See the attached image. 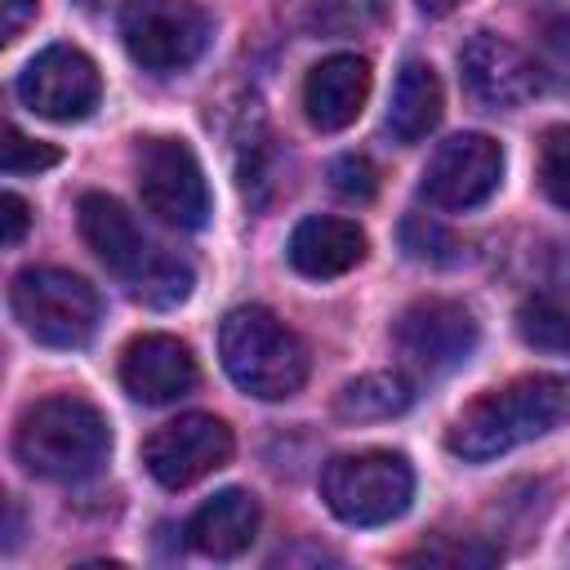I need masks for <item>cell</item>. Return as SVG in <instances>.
Here are the masks:
<instances>
[{
    "instance_id": "52a82bcc",
    "label": "cell",
    "mask_w": 570,
    "mask_h": 570,
    "mask_svg": "<svg viewBox=\"0 0 570 570\" xmlns=\"http://www.w3.org/2000/svg\"><path fill=\"white\" fill-rule=\"evenodd\" d=\"M134 178L142 209L165 227L196 232L209 223V187L196 151L183 138H138L134 147Z\"/></svg>"
},
{
    "instance_id": "ba28073f",
    "label": "cell",
    "mask_w": 570,
    "mask_h": 570,
    "mask_svg": "<svg viewBox=\"0 0 570 570\" xmlns=\"http://www.w3.org/2000/svg\"><path fill=\"white\" fill-rule=\"evenodd\" d=\"M120 40L147 71H183L209 45V18L196 0H125Z\"/></svg>"
},
{
    "instance_id": "9a60e30c",
    "label": "cell",
    "mask_w": 570,
    "mask_h": 570,
    "mask_svg": "<svg viewBox=\"0 0 570 570\" xmlns=\"http://www.w3.org/2000/svg\"><path fill=\"white\" fill-rule=\"evenodd\" d=\"M365 98H370V62L356 53L321 58L303 80V111L321 134L347 129L365 111Z\"/></svg>"
},
{
    "instance_id": "5bb4252c",
    "label": "cell",
    "mask_w": 570,
    "mask_h": 570,
    "mask_svg": "<svg viewBox=\"0 0 570 570\" xmlns=\"http://www.w3.org/2000/svg\"><path fill=\"white\" fill-rule=\"evenodd\" d=\"M120 383L142 405H169L196 387V356L174 334H138L120 356Z\"/></svg>"
},
{
    "instance_id": "30bf717a",
    "label": "cell",
    "mask_w": 570,
    "mask_h": 570,
    "mask_svg": "<svg viewBox=\"0 0 570 570\" xmlns=\"http://www.w3.org/2000/svg\"><path fill=\"white\" fill-rule=\"evenodd\" d=\"M401 356L419 374H450L476 352V316L454 298H419L396 316L392 330Z\"/></svg>"
},
{
    "instance_id": "5b68a950",
    "label": "cell",
    "mask_w": 570,
    "mask_h": 570,
    "mask_svg": "<svg viewBox=\"0 0 570 570\" xmlns=\"http://www.w3.org/2000/svg\"><path fill=\"white\" fill-rule=\"evenodd\" d=\"M321 499L343 525H387L414 499V468L392 450L338 454L321 472Z\"/></svg>"
},
{
    "instance_id": "d4e9b609",
    "label": "cell",
    "mask_w": 570,
    "mask_h": 570,
    "mask_svg": "<svg viewBox=\"0 0 570 570\" xmlns=\"http://www.w3.org/2000/svg\"><path fill=\"white\" fill-rule=\"evenodd\" d=\"M27 223H31L27 200H22L18 191H4V245H18L22 232H27Z\"/></svg>"
},
{
    "instance_id": "ac0fdd59",
    "label": "cell",
    "mask_w": 570,
    "mask_h": 570,
    "mask_svg": "<svg viewBox=\"0 0 570 570\" xmlns=\"http://www.w3.org/2000/svg\"><path fill=\"white\" fill-rule=\"evenodd\" d=\"M441 102H445V94H441L436 71L428 62L410 58L396 71V85H392V107H387V134H392V142L410 147L419 138H428L436 129V120H441Z\"/></svg>"
},
{
    "instance_id": "277c9868",
    "label": "cell",
    "mask_w": 570,
    "mask_h": 570,
    "mask_svg": "<svg viewBox=\"0 0 570 570\" xmlns=\"http://www.w3.org/2000/svg\"><path fill=\"white\" fill-rule=\"evenodd\" d=\"M218 356L227 379L258 401L294 396L307 383V365H312L303 338L267 307L227 312L218 325Z\"/></svg>"
},
{
    "instance_id": "9c48e42d",
    "label": "cell",
    "mask_w": 570,
    "mask_h": 570,
    "mask_svg": "<svg viewBox=\"0 0 570 570\" xmlns=\"http://www.w3.org/2000/svg\"><path fill=\"white\" fill-rule=\"evenodd\" d=\"M18 98L27 111H36L40 120H53V125H71V120H85L98 98H102V76L94 67L89 53L71 49V45H49L40 49L22 76H18Z\"/></svg>"
},
{
    "instance_id": "cb8c5ba5",
    "label": "cell",
    "mask_w": 570,
    "mask_h": 570,
    "mask_svg": "<svg viewBox=\"0 0 570 570\" xmlns=\"http://www.w3.org/2000/svg\"><path fill=\"white\" fill-rule=\"evenodd\" d=\"M405 561H423V566H490V561H499V548H481V543H423Z\"/></svg>"
},
{
    "instance_id": "ffe728a7",
    "label": "cell",
    "mask_w": 570,
    "mask_h": 570,
    "mask_svg": "<svg viewBox=\"0 0 570 570\" xmlns=\"http://www.w3.org/2000/svg\"><path fill=\"white\" fill-rule=\"evenodd\" d=\"M517 334L543 352H570V289H539L517 307Z\"/></svg>"
},
{
    "instance_id": "7402d4cb",
    "label": "cell",
    "mask_w": 570,
    "mask_h": 570,
    "mask_svg": "<svg viewBox=\"0 0 570 570\" xmlns=\"http://www.w3.org/2000/svg\"><path fill=\"white\" fill-rule=\"evenodd\" d=\"M4 174H40L49 165H58V147L27 138L18 125H4V156H0Z\"/></svg>"
},
{
    "instance_id": "484cf974",
    "label": "cell",
    "mask_w": 570,
    "mask_h": 570,
    "mask_svg": "<svg viewBox=\"0 0 570 570\" xmlns=\"http://www.w3.org/2000/svg\"><path fill=\"white\" fill-rule=\"evenodd\" d=\"M31 18H36V0H4V45H13Z\"/></svg>"
},
{
    "instance_id": "3957f363",
    "label": "cell",
    "mask_w": 570,
    "mask_h": 570,
    "mask_svg": "<svg viewBox=\"0 0 570 570\" xmlns=\"http://www.w3.org/2000/svg\"><path fill=\"white\" fill-rule=\"evenodd\" d=\"M561 410H566V387L548 374H530V379H517L508 387L476 396L450 423L445 445L468 463H485V459H499V454L543 436L561 419Z\"/></svg>"
},
{
    "instance_id": "8992f818",
    "label": "cell",
    "mask_w": 570,
    "mask_h": 570,
    "mask_svg": "<svg viewBox=\"0 0 570 570\" xmlns=\"http://www.w3.org/2000/svg\"><path fill=\"white\" fill-rule=\"evenodd\" d=\"M18 325L45 347H80L98 330V294L67 267H22L9 285Z\"/></svg>"
},
{
    "instance_id": "e0dca14e",
    "label": "cell",
    "mask_w": 570,
    "mask_h": 570,
    "mask_svg": "<svg viewBox=\"0 0 570 570\" xmlns=\"http://www.w3.org/2000/svg\"><path fill=\"white\" fill-rule=\"evenodd\" d=\"M258 521H263V512H258V499L249 490H218L214 499H205L187 517L183 534H187V548L191 552L214 557V561H227V557H240L254 543Z\"/></svg>"
},
{
    "instance_id": "603a6c76",
    "label": "cell",
    "mask_w": 570,
    "mask_h": 570,
    "mask_svg": "<svg viewBox=\"0 0 570 570\" xmlns=\"http://www.w3.org/2000/svg\"><path fill=\"white\" fill-rule=\"evenodd\" d=\"M330 183H334V191L343 200H370L379 191V174H374V165L365 156H338L330 165Z\"/></svg>"
},
{
    "instance_id": "4316f807",
    "label": "cell",
    "mask_w": 570,
    "mask_h": 570,
    "mask_svg": "<svg viewBox=\"0 0 570 570\" xmlns=\"http://www.w3.org/2000/svg\"><path fill=\"white\" fill-rule=\"evenodd\" d=\"M414 4H419L423 13H432V18H441V13H454L463 0H414Z\"/></svg>"
},
{
    "instance_id": "8fae6325",
    "label": "cell",
    "mask_w": 570,
    "mask_h": 570,
    "mask_svg": "<svg viewBox=\"0 0 570 570\" xmlns=\"http://www.w3.org/2000/svg\"><path fill=\"white\" fill-rule=\"evenodd\" d=\"M232 428L214 414H178L174 423H160L142 441V463L165 490L196 485L200 476L218 472L232 459Z\"/></svg>"
},
{
    "instance_id": "6da1fadb",
    "label": "cell",
    "mask_w": 570,
    "mask_h": 570,
    "mask_svg": "<svg viewBox=\"0 0 570 570\" xmlns=\"http://www.w3.org/2000/svg\"><path fill=\"white\" fill-rule=\"evenodd\" d=\"M76 223H80L85 245L98 254V263L116 272L120 281H129L138 303L178 307L191 294V267L178 254H165L160 245H151L120 200L102 191H85L76 205Z\"/></svg>"
},
{
    "instance_id": "44dd1931",
    "label": "cell",
    "mask_w": 570,
    "mask_h": 570,
    "mask_svg": "<svg viewBox=\"0 0 570 570\" xmlns=\"http://www.w3.org/2000/svg\"><path fill=\"white\" fill-rule=\"evenodd\" d=\"M539 191L570 214V125H548L539 138Z\"/></svg>"
},
{
    "instance_id": "7a4b0ae2",
    "label": "cell",
    "mask_w": 570,
    "mask_h": 570,
    "mask_svg": "<svg viewBox=\"0 0 570 570\" xmlns=\"http://www.w3.org/2000/svg\"><path fill=\"white\" fill-rule=\"evenodd\" d=\"M13 454L31 476L45 481H85L111 454V428L98 405L85 396H45L22 410L13 428Z\"/></svg>"
},
{
    "instance_id": "2e32d148",
    "label": "cell",
    "mask_w": 570,
    "mask_h": 570,
    "mask_svg": "<svg viewBox=\"0 0 570 570\" xmlns=\"http://www.w3.org/2000/svg\"><path fill=\"white\" fill-rule=\"evenodd\" d=\"M365 249H370L365 232L352 218H334V214H307L289 232V245H285L289 267L303 272V276H312V281L352 272L365 258Z\"/></svg>"
},
{
    "instance_id": "d6986e66",
    "label": "cell",
    "mask_w": 570,
    "mask_h": 570,
    "mask_svg": "<svg viewBox=\"0 0 570 570\" xmlns=\"http://www.w3.org/2000/svg\"><path fill=\"white\" fill-rule=\"evenodd\" d=\"M410 401H414L410 383L401 374L379 370V374H361V379L343 383L338 396H334V414L347 419V423H374V419L401 414Z\"/></svg>"
},
{
    "instance_id": "4fadbf2b",
    "label": "cell",
    "mask_w": 570,
    "mask_h": 570,
    "mask_svg": "<svg viewBox=\"0 0 570 570\" xmlns=\"http://www.w3.org/2000/svg\"><path fill=\"white\" fill-rule=\"evenodd\" d=\"M459 76H463L468 94H472L481 107H494V111H508V107L530 102V98L539 94V85H543L534 58H530L521 45H512V40H503V36H490V31L472 36V40L463 45V53H459Z\"/></svg>"
},
{
    "instance_id": "7c38bea8",
    "label": "cell",
    "mask_w": 570,
    "mask_h": 570,
    "mask_svg": "<svg viewBox=\"0 0 570 570\" xmlns=\"http://www.w3.org/2000/svg\"><path fill=\"white\" fill-rule=\"evenodd\" d=\"M499 178H503L499 142L485 134H454L432 151L419 191L432 209H476L499 191Z\"/></svg>"
}]
</instances>
